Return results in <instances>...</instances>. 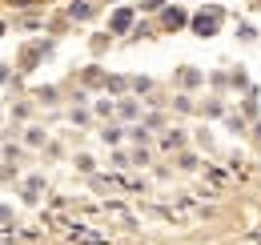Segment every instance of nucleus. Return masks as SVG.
<instances>
[{"instance_id": "f257e3e1", "label": "nucleus", "mask_w": 261, "mask_h": 245, "mask_svg": "<svg viewBox=\"0 0 261 245\" xmlns=\"http://www.w3.org/2000/svg\"><path fill=\"white\" fill-rule=\"evenodd\" d=\"M217 20H221V12H201V16H193V32L209 36V32H217Z\"/></svg>"}, {"instance_id": "7ed1b4c3", "label": "nucleus", "mask_w": 261, "mask_h": 245, "mask_svg": "<svg viewBox=\"0 0 261 245\" xmlns=\"http://www.w3.org/2000/svg\"><path fill=\"white\" fill-rule=\"evenodd\" d=\"M185 20H189V16H185L181 8H165V24H169V29H185Z\"/></svg>"}, {"instance_id": "f03ea898", "label": "nucleus", "mask_w": 261, "mask_h": 245, "mask_svg": "<svg viewBox=\"0 0 261 245\" xmlns=\"http://www.w3.org/2000/svg\"><path fill=\"white\" fill-rule=\"evenodd\" d=\"M129 24H133V12H129V8L113 12V32H129Z\"/></svg>"}]
</instances>
